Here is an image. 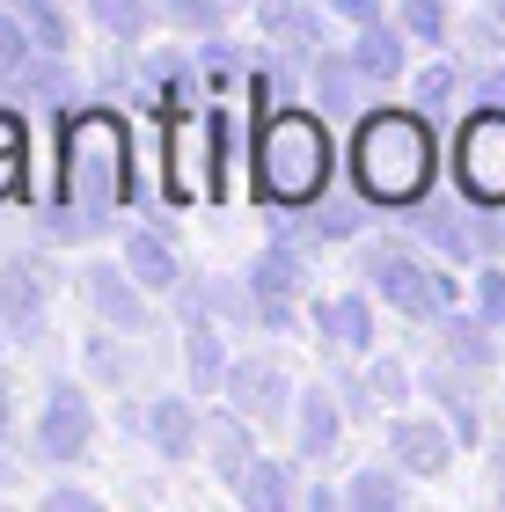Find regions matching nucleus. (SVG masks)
Here are the masks:
<instances>
[{
  "instance_id": "obj_33",
  "label": "nucleus",
  "mask_w": 505,
  "mask_h": 512,
  "mask_svg": "<svg viewBox=\"0 0 505 512\" xmlns=\"http://www.w3.org/2000/svg\"><path fill=\"white\" fill-rule=\"evenodd\" d=\"M30 52H37V44H30V30H22V15L0 8V88L22 74V59H30Z\"/></svg>"
},
{
  "instance_id": "obj_7",
  "label": "nucleus",
  "mask_w": 505,
  "mask_h": 512,
  "mask_svg": "<svg viewBox=\"0 0 505 512\" xmlns=\"http://www.w3.org/2000/svg\"><path fill=\"white\" fill-rule=\"evenodd\" d=\"M44 300H52V264L44 256H8L0 264V330L15 344L44 337Z\"/></svg>"
},
{
  "instance_id": "obj_14",
  "label": "nucleus",
  "mask_w": 505,
  "mask_h": 512,
  "mask_svg": "<svg viewBox=\"0 0 505 512\" xmlns=\"http://www.w3.org/2000/svg\"><path fill=\"white\" fill-rule=\"evenodd\" d=\"M227 337L213 330V315H183V374H191V395H220L227 388Z\"/></svg>"
},
{
  "instance_id": "obj_41",
  "label": "nucleus",
  "mask_w": 505,
  "mask_h": 512,
  "mask_svg": "<svg viewBox=\"0 0 505 512\" xmlns=\"http://www.w3.org/2000/svg\"><path fill=\"white\" fill-rule=\"evenodd\" d=\"M44 505H52V512H96V498H88V491H52Z\"/></svg>"
},
{
  "instance_id": "obj_23",
  "label": "nucleus",
  "mask_w": 505,
  "mask_h": 512,
  "mask_svg": "<svg viewBox=\"0 0 505 512\" xmlns=\"http://www.w3.org/2000/svg\"><path fill=\"white\" fill-rule=\"evenodd\" d=\"M308 81H315V103H323V118H337V110H359L366 74L352 66V52H315V59H308Z\"/></svg>"
},
{
  "instance_id": "obj_8",
  "label": "nucleus",
  "mask_w": 505,
  "mask_h": 512,
  "mask_svg": "<svg viewBox=\"0 0 505 512\" xmlns=\"http://www.w3.org/2000/svg\"><path fill=\"white\" fill-rule=\"evenodd\" d=\"M37 454L44 461H81L88 454V439H96V410H88V388L74 381H52V395H44V410H37Z\"/></svg>"
},
{
  "instance_id": "obj_45",
  "label": "nucleus",
  "mask_w": 505,
  "mask_h": 512,
  "mask_svg": "<svg viewBox=\"0 0 505 512\" xmlns=\"http://www.w3.org/2000/svg\"><path fill=\"white\" fill-rule=\"evenodd\" d=\"M330 8H337V0H330Z\"/></svg>"
},
{
  "instance_id": "obj_21",
  "label": "nucleus",
  "mask_w": 505,
  "mask_h": 512,
  "mask_svg": "<svg viewBox=\"0 0 505 512\" xmlns=\"http://www.w3.org/2000/svg\"><path fill=\"white\" fill-rule=\"evenodd\" d=\"M403 37H410V30H396V22H381V15H374V22H359V37H352V66H359L366 81H381V88H388V81H403Z\"/></svg>"
},
{
  "instance_id": "obj_34",
  "label": "nucleus",
  "mask_w": 505,
  "mask_h": 512,
  "mask_svg": "<svg viewBox=\"0 0 505 512\" xmlns=\"http://www.w3.org/2000/svg\"><path fill=\"white\" fill-rule=\"evenodd\" d=\"M403 30H410V37H425V44H440V37L454 30L447 0H403Z\"/></svg>"
},
{
  "instance_id": "obj_32",
  "label": "nucleus",
  "mask_w": 505,
  "mask_h": 512,
  "mask_svg": "<svg viewBox=\"0 0 505 512\" xmlns=\"http://www.w3.org/2000/svg\"><path fill=\"white\" fill-rule=\"evenodd\" d=\"M227 8H235V0H154V15L176 22V30H191V37H213L227 22Z\"/></svg>"
},
{
  "instance_id": "obj_36",
  "label": "nucleus",
  "mask_w": 505,
  "mask_h": 512,
  "mask_svg": "<svg viewBox=\"0 0 505 512\" xmlns=\"http://www.w3.org/2000/svg\"><path fill=\"white\" fill-rule=\"evenodd\" d=\"M454 88H462V74H454L447 59H440V66H425V74H418V110H425V118H440V110L454 103Z\"/></svg>"
},
{
  "instance_id": "obj_27",
  "label": "nucleus",
  "mask_w": 505,
  "mask_h": 512,
  "mask_svg": "<svg viewBox=\"0 0 505 512\" xmlns=\"http://www.w3.org/2000/svg\"><path fill=\"white\" fill-rule=\"evenodd\" d=\"M425 388L432 395H440V403H447V417H454V432H476V388H469V366H454V359H440V366H432V374H425Z\"/></svg>"
},
{
  "instance_id": "obj_22",
  "label": "nucleus",
  "mask_w": 505,
  "mask_h": 512,
  "mask_svg": "<svg viewBox=\"0 0 505 512\" xmlns=\"http://www.w3.org/2000/svg\"><path fill=\"white\" fill-rule=\"evenodd\" d=\"M440 359L454 366H469V374H484V366L498 359V344H491V315H440Z\"/></svg>"
},
{
  "instance_id": "obj_17",
  "label": "nucleus",
  "mask_w": 505,
  "mask_h": 512,
  "mask_svg": "<svg viewBox=\"0 0 505 512\" xmlns=\"http://www.w3.org/2000/svg\"><path fill=\"white\" fill-rule=\"evenodd\" d=\"M205 461H213V469L227 476V483H242L249 476V461H257V439H249V417L227 403V410H205Z\"/></svg>"
},
{
  "instance_id": "obj_24",
  "label": "nucleus",
  "mask_w": 505,
  "mask_h": 512,
  "mask_svg": "<svg viewBox=\"0 0 505 512\" xmlns=\"http://www.w3.org/2000/svg\"><path fill=\"white\" fill-rule=\"evenodd\" d=\"M315 337H330V352H366L374 344V308L352 293V300H323L315 308Z\"/></svg>"
},
{
  "instance_id": "obj_28",
  "label": "nucleus",
  "mask_w": 505,
  "mask_h": 512,
  "mask_svg": "<svg viewBox=\"0 0 505 512\" xmlns=\"http://www.w3.org/2000/svg\"><path fill=\"white\" fill-rule=\"evenodd\" d=\"M8 8L22 15V30H30L37 52H66V44H74V22H66L59 0H8Z\"/></svg>"
},
{
  "instance_id": "obj_26",
  "label": "nucleus",
  "mask_w": 505,
  "mask_h": 512,
  "mask_svg": "<svg viewBox=\"0 0 505 512\" xmlns=\"http://www.w3.org/2000/svg\"><path fill=\"white\" fill-rule=\"evenodd\" d=\"M249 286H257V293H286V300H293V293L308 286V256H301V242H293V235H286V242H271L257 264H249Z\"/></svg>"
},
{
  "instance_id": "obj_9",
  "label": "nucleus",
  "mask_w": 505,
  "mask_h": 512,
  "mask_svg": "<svg viewBox=\"0 0 505 512\" xmlns=\"http://www.w3.org/2000/svg\"><path fill=\"white\" fill-rule=\"evenodd\" d=\"M220 395L249 417V425H264V432L293 410V381H286L279 359H235V366H227V388H220Z\"/></svg>"
},
{
  "instance_id": "obj_20",
  "label": "nucleus",
  "mask_w": 505,
  "mask_h": 512,
  "mask_svg": "<svg viewBox=\"0 0 505 512\" xmlns=\"http://www.w3.org/2000/svg\"><path fill=\"white\" fill-rule=\"evenodd\" d=\"M140 88H147V103H162V110H183V103H198V96H205L198 52H191V59H176V52H154V59L140 66Z\"/></svg>"
},
{
  "instance_id": "obj_43",
  "label": "nucleus",
  "mask_w": 505,
  "mask_h": 512,
  "mask_svg": "<svg viewBox=\"0 0 505 512\" xmlns=\"http://www.w3.org/2000/svg\"><path fill=\"white\" fill-rule=\"evenodd\" d=\"M491 483H498V498H505V439H498V454H491Z\"/></svg>"
},
{
  "instance_id": "obj_16",
  "label": "nucleus",
  "mask_w": 505,
  "mask_h": 512,
  "mask_svg": "<svg viewBox=\"0 0 505 512\" xmlns=\"http://www.w3.org/2000/svg\"><path fill=\"white\" fill-rule=\"evenodd\" d=\"M125 271L140 278L147 293H176L183 286V264H176V242H169V227H132L125 235Z\"/></svg>"
},
{
  "instance_id": "obj_29",
  "label": "nucleus",
  "mask_w": 505,
  "mask_h": 512,
  "mask_svg": "<svg viewBox=\"0 0 505 512\" xmlns=\"http://www.w3.org/2000/svg\"><path fill=\"white\" fill-rule=\"evenodd\" d=\"M242 491V505H257V512H279V505H293V476H286V461H249V476L235 483Z\"/></svg>"
},
{
  "instance_id": "obj_11",
  "label": "nucleus",
  "mask_w": 505,
  "mask_h": 512,
  "mask_svg": "<svg viewBox=\"0 0 505 512\" xmlns=\"http://www.w3.org/2000/svg\"><path fill=\"white\" fill-rule=\"evenodd\" d=\"M418 235L440 249V256H454V264H469V256H498V249H505V227L462 213V205H425V213H418Z\"/></svg>"
},
{
  "instance_id": "obj_25",
  "label": "nucleus",
  "mask_w": 505,
  "mask_h": 512,
  "mask_svg": "<svg viewBox=\"0 0 505 512\" xmlns=\"http://www.w3.org/2000/svg\"><path fill=\"white\" fill-rule=\"evenodd\" d=\"M359 205L366 198H315V205H301V227H286L293 242H352L359 235Z\"/></svg>"
},
{
  "instance_id": "obj_19",
  "label": "nucleus",
  "mask_w": 505,
  "mask_h": 512,
  "mask_svg": "<svg viewBox=\"0 0 505 512\" xmlns=\"http://www.w3.org/2000/svg\"><path fill=\"white\" fill-rule=\"evenodd\" d=\"M337 432H344V403H337V395H323V388L293 395V447H301L308 461L337 454Z\"/></svg>"
},
{
  "instance_id": "obj_1",
  "label": "nucleus",
  "mask_w": 505,
  "mask_h": 512,
  "mask_svg": "<svg viewBox=\"0 0 505 512\" xmlns=\"http://www.w3.org/2000/svg\"><path fill=\"white\" fill-rule=\"evenodd\" d=\"M132 191V139L118 110L66 118V161H59V198L44 205V242H96L118 227V205Z\"/></svg>"
},
{
  "instance_id": "obj_44",
  "label": "nucleus",
  "mask_w": 505,
  "mask_h": 512,
  "mask_svg": "<svg viewBox=\"0 0 505 512\" xmlns=\"http://www.w3.org/2000/svg\"><path fill=\"white\" fill-rule=\"evenodd\" d=\"M484 8H498V22H505V0H484Z\"/></svg>"
},
{
  "instance_id": "obj_10",
  "label": "nucleus",
  "mask_w": 505,
  "mask_h": 512,
  "mask_svg": "<svg viewBox=\"0 0 505 512\" xmlns=\"http://www.w3.org/2000/svg\"><path fill=\"white\" fill-rule=\"evenodd\" d=\"M81 293H88V315L110 322L118 337H125V330H147V286H140L125 264H96V256H88Z\"/></svg>"
},
{
  "instance_id": "obj_31",
  "label": "nucleus",
  "mask_w": 505,
  "mask_h": 512,
  "mask_svg": "<svg viewBox=\"0 0 505 512\" xmlns=\"http://www.w3.org/2000/svg\"><path fill=\"white\" fill-rule=\"evenodd\" d=\"M344 505L352 512H396L403 505V476L396 469H359L352 483H344Z\"/></svg>"
},
{
  "instance_id": "obj_12",
  "label": "nucleus",
  "mask_w": 505,
  "mask_h": 512,
  "mask_svg": "<svg viewBox=\"0 0 505 512\" xmlns=\"http://www.w3.org/2000/svg\"><path fill=\"white\" fill-rule=\"evenodd\" d=\"M132 417V432H147V447L162 454V461H191L198 447H205V417L183 403V395H154V403H140V410H125Z\"/></svg>"
},
{
  "instance_id": "obj_38",
  "label": "nucleus",
  "mask_w": 505,
  "mask_h": 512,
  "mask_svg": "<svg viewBox=\"0 0 505 512\" xmlns=\"http://www.w3.org/2000/svg\"><path fill=\"white\" fill-rule=\"evenodd\" d=\"M366 388H374V403H403V388H410V374H403L396 359H381L374 374H366Z\"/></svg>"
},
{
  "instance_id": "obj_30",
  "label": "nucleus",
  "mask_w": 505,
  "mask_h": 512,
  "mask_svg": "<svg viewBox=\"0 0 505 512\" xmlns=\"http://www.w3.org/2000/svg\"><path fill=\"white\" fill-rule=\"evenodd\" d=\"M88 8V22H96V30H110V44H140L147 37V0H81Z\"/></svg>"
},
{
  "instance_id": "obj_37",
  "label": "nucleus",
  "mask_w": 505,
  "mask_h": 512,
  "mask_svg": "<svg viewBox=\"0 0 505 512\" xmlns=\"http://www.w3.org/2000/svg\"><path fill=\"white\" fill-rule=\"evenodd\" d=\"M88 374H96L103 388H125V374H132V359L118 352L110 337H88Z\"/></svg>"
},
{
  "instance_id": "obj_35",
  "label": "nucleus",
  "mask_w": 505,
  "mask_h": 512,
  "mask_svg": "<svg viewBox=\"0 0 505 512\" xmlns=\"http://www.w3.org/2000/svg\"><path fill=\"white\" fill-rule=\"evenodd\" d=\"M30 191V139H0V205Z\"/></svg>"
},
{
  "instance_id": "obj_6",
  "label": "nucleus",
  "mask_w": 505,
  "mask_h": 512,
  "mask_svg": "<svg viewBox=\"0 0 505 512\" xmlns=\"http://www.w3.org/2000/svg\"><path fill=\"white\" fill-rule=\"evenodd\" d=\"M454 176L476 205H505V110H476L454 139Z\"/></svg>"
},
{
  "instance_id": "obj_2",
  "label": "nucleus",
  "mask_w": 505,
  "mask_h": 512,
  "mask_svg": "<svg viewBox=\"0 0 505 512\" xmlns=\"http://www.w3.org/2000/svg\"><path fill=\"white\" fill-rule=\"evenodd\" d=\"M432 169H440V147H432L425 110H374L352 132V183L366 205H418L432 191Z\"/></svg>"
},
{
  "instance_id": "obj_3",
  "label": "nucleus",
  "mask_w": 505,
  "mask_h": 512,
  "mask_svg": "<svg viewBox=\"0 0 505 512\" xmlns=\"http://www.w3.org/2000/svg\"><path fill=\"white\" fill-rule=\"evenodd\" d=\"M330 169H337V147H330V125L315 110L286 103L271 118H257V198L301 213V205H315L330 191Z\"/></svg>"
},
{
  "instance_id": "obj_42",
  "label": "nucleus",
  "mask_w": 505,
  "mask_h": 512,
  "mask_svg": "<svg viewBox=\"0 0 505 512\" xmlns=\"http://www.w3.org/2000/svg\"><path fill=\"white\" fill-rule=\"evenodd\" d=\"M337 15H352V22H374V15H381V0H337Z\"/></svg>"
},
{
  "instance_id": "obj_4",
  "label": "nucleus",
  "mask_w": 505,
  "mask_h": 512,
  "mask_svg": "<svg viewBox=\"0 0 505 512\" xmlns=\"http://www.w3.org/2000/svg\"><path fill=\"white\" fill-rule=\"evenodd\" d=\"M220 154H227V118L220 110H198V103H183L169 110V191L183 205H213L227 183H220Z\"/></svg>"
},
{
  "instance_id": "obj_13",
  "label": "nucleus",
  "mask_w": 505,
  "mask_h": 512,
  "mask_svg": "<svg viewBox=\"0 0 505 512\" xmlns=\"http://www.w3.org/2000/svg\"><path fill=\"white\" fill-rule=\"evenodd\" d=\"M388 454H396L410 476H440L454 461V432L440 417H396V425H388Z\"/></svg>"
},
{
  "instance_id": "obj_40",
  "label": "nucleus",
  "mask_w": 505,
  "mask_h": 512,
  "mask_svg": "<svg viewBox=\"0 0 505 512\" xmlns=\"http://www.w3.org/2000/svg\"><path fill=\"white\" fill-rule=\"evenodd\" d=\"M15 439V374L0 366V447Z\"/></svg>"
},
{
  "instance_id": "obj_5",
  "label": "nucleus",
  "mask_w": 505,
  "mask_h": 512,
  "mask_svg": "<svg viewBox=\"0 0 505 512\" xmlns=\"http://www.w3.org/2000/svg\"><path fill=\"white\" fill-rule=\"evenodd\" d=\"M366 286H374L388 308L418 315V322H440L454 308V278L440 264H425V256H410L403 242H374L366 249Z\"/></svg>"
},
{
  "instance_id": "obj_39",
  "label": "nucleus",
  "mask_w": 505,
  "mask_h": 512,
  "mask_svg": "<svg viewBox=\"0 0 505 512\" xmlns=\"http://www.w3.org/2000/svg\"><path fill=\"white\" fill-rule=\"evenodd\" d=\"M476 308H484L491 322H505V271L484 264V278H476Z\"/></svg>"
},
{
  "instance_id": "obj_18",
  "label": "nucleus",
  "mask_w": 505,
  "mask_h": 512,
  "mask_svg": "<svg viewBox=\"0 0 505 512\" xmlns=\"http://www.w3.org/2000/svg\"><path fill=\"white\" fill-rule=\"evenodd\" d=\"M257 15H264V37L279 44L286 59H315L323 52V15H315L308 0H257Z\"/></svg>"
},
{
  "instance_id": "obj_15",
  "label": "nucleus",
  "mask_w": 505,
  "mask_h": 512,
  "mask_svg": "<svg viewBox=\"0 0 505 512\" xmlns=\"http://www.w3.org/2000/svg\"><path fill=\"white\" fill-rule=\"evenodd\" d=\"M8 88H15V103H37V110L81 103V81H74V66H66V52H30V59H22V74H15Z\"/></svg>"
}]
</instances>
